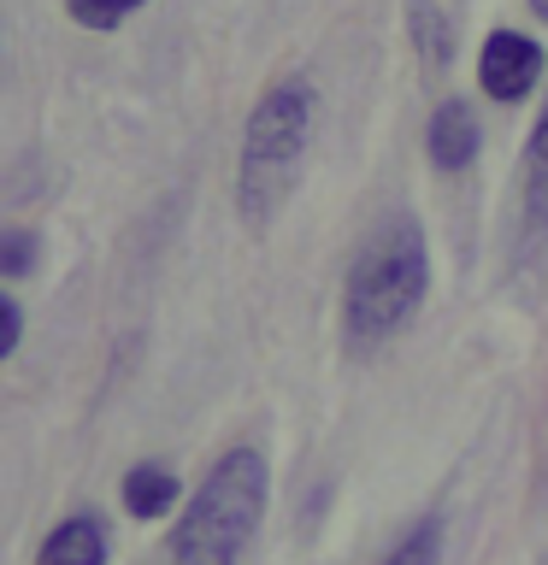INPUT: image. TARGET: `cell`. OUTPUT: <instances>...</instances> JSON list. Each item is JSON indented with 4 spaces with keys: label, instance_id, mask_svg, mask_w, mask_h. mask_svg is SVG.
I'll use <instances>...</instances> for the list:
<instances>
[{
    "label": "cell",
    "instance_id": "cell-8",
    "mask_svg": "<svg viewBox=\"0 0 548 565\" xmlns=\"http://www.w3.org/2000/svg\"><path fill=\"white\" fill-rule=\"evenodd\" d=\"M407 35H413V53L424 65H449L454 30H449V18H442L436 0H407Z\"/></svg>",
    "mask_w": 548,
    "mask_h": 565
},
{
    "label": "cell",
    "instance_id": "cell-3",
    "mask_svg": "<svg viewBox=\"0 0 548 565\" xmlns=\"http://www.w3.org/2000/svg\"><path fill=\"white\" fill-rule=\"evenodd\" d=\"M424 289H431V254L413 218H396L378 230L348 271L342 289V330L348 342H389L407 318L419 312Z\"/></svg>",
    "mask_w": 548,
    "mask_h": 565
},
{
    "label": "cell",
    "instance_id": "cell-10",
    "mask_svg": "<svg viewBox=\"0 0 548 565\" xmlns=\"http://www.w3.org/2000/svg\"><path fill=\"white\" fill-rule=\"evenodd\" d=\"M136 7H148V0H65V12L77 18L83 30H118Z\"/></svg>",
    "mask_w": 548,
    "mask_h": 565
},
{
    "label": "cell",
    "instance_id": "cell-7",
    "mask_svg": "<svg viewBox=\"0 0 548 565\" xmlns=\"http://www.w3.org/2000/svg\"><path fill=\"white\" fill-rule=\"evenodd\" d=\"M177 494H183V483H177L166 466H136L124 477V512H130V519H166L177 507Z\"/></svg>",
    "mask_w": 548,
    "mask_h": 565
},
{
    "label": "cell",
    "instance_id": "cell-4",
    "mask_svg": "<svg viewBox=\"0 0 548 565\" xmlns=\"http://www.w3.org/2000/svg\"><path fill=\"white\" fill-rule=\"evenodd\" d=\"M537 77H542V47L530 35H519V30L484 35V47H477V83H484L489 100H502V106L525 100L537 88Z\"/></svg>",
    "mask_w": 548,
    "mask_h": 565
},
{
    "label": "cell",
    "instance_id": "cell-9",
    "mask_svg": "<svg viewBox=\"0 0 548 565\" xmlns=\"http://www.w3.org/2000/svg\"><path fill=\"white\" fill-rule=\"evenodd\" d=\"M525 218L530 230H548V106L530 130V148H525Z\"/></svg>",
    "mask_w": 548,
    "mask_h": 565
},
{
    "label": "cell",
    "instance_id": "cell-2",
    "mask_svg": "<svg viewBox=\"0 0 548 565\" xmlns=\"http://www.w3.org/2000/svg\"><path fill=\"white\" fill-rule=\"evenodd\" d=\"M313 136V83L307 77H277L247 113L242 159H236V206L247 224H265L289 201L301 159Z\"/></svg>",
    "mask_w": 548,
    "mask_h": 565
},
{
    "label": "cell",
    "instance_id": "cell-13",
    "mask_svg": "<svg viewBox=\"0 0 548 565\" xmlns=\"http://www.w3.org/2000/svg\"><path fill=\"white\" fill-rule=\"evenodd\" d=\"M18 335H24V307L7 295V300H0V353H12Z\"/></svg>",
    "mask_w": 548,
    "mask_h": 565
},
{
    "label": "cell",
    "instance_id": "cell-11",
    "mask_svg": "<svg viewBox=\"0 0 548 565\" xmlns=\"http://www.w3.org/2000/svg\"><path fill=\"white\" fill-rule=\"evenodd\" d=\"M436 559H442V524L431 519V524H419L383 565H436Z\"/></svg>",
    "mask_w": 548,
    "mask_h": 565
},
{
    "label": "cell",
    "instance_id": "cell-6",
    "mask_svg": "<svg viewBox=\"0 0 548 565\" xmlns=\"http://www.w3.org/2000/svg\"><path fill=\"white\" fill-rule=\"evenodd\" d=\"M35 565H106V524L88 519V512L53 524L42 554H35Z\"/></svg>",
    "mask_w": 548,
    "mask_h": 565
},
{
    "label": "cell",
    "instance_id": "cell-14",
    "mask_svg": "<svg viewBox=\"0 0 548 565\" xmlns=\"http://www.w3.org/2000/svg\"><path fill=\"white\" fill-rule=\"evenodd\" d=\"M530 12H537V18H542V24H548V0H530Z\"/></svg>",
    "mask_w": 548,
    "mask_h": 565
},
{
    "label": "cell",
    "instance_id": "cell-5",
    "mask_svg": "<svg viewBox=\"0 0 548 565\" xmlns=\"http://www.w3.org/2000/svg\"><path fill=\"white\" fill-rule=\"evenodd\" d=\"M424 148H431L436 171H466L477 159V118L466 100H442L431 124H424Z\"/></svg>",
    "mask_w": 548,
    "mask_h": 565
},
{
    "label": "cell",
    "instance_id": "cell-12",
    "mask_svg": "<svg viewBox=\"0 0 548 565\" xmlns=\"http://www.w3.org/2000/svg\"><path fill=\"white\" fill-rule=\"evenodd\" d=\"M30 265H35V236H30V230H7V236H0V271L18 282Z\"/></svg>",
    "mask_w": 548,
    "mask_h": 565
},
{
    "label": "cell",
    "instance_id": "cell-1",
    "mask_svg": "<svg viewBox=\"0 0 548 565\" xmlns=\"http://www.w3.org/2000/svg\"><path fill=\"white\" fill-rule=\"evenodd\" d=\"M265 494H272V471H265L260 448H230L207 483L194 489L183 519L171 530V559L177 565H236L242 547L254 542L265 519Z\"/></svg>",
    "mask_w": 548,
    "mask_h": 565
}]
</instances>
